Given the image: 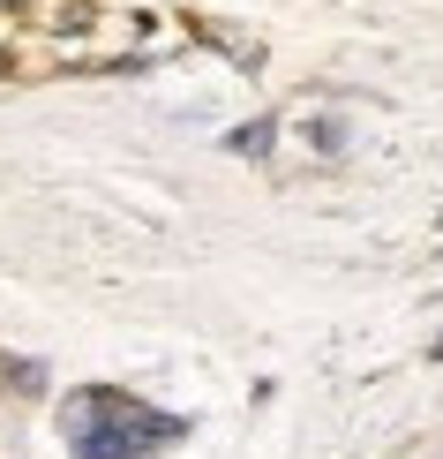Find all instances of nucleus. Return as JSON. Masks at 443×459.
<instances>
[{
    "label": "nucleus",
    "instance_id": "f257e3e1",
    "mask_svg": "<svg viewBox=\"0 0 443 459\" xmlns=\"http://www.w3.org/2000/svg\"><path fill=\"white\" fill-rule=\"evenodd\" d=\"M181 437V422H143V414H121L113 429H90L83 445H75V459H136L150 445H173Z\"/></svg>",
    "mask_w": 443,
    "mask_h": 459
}]
</instances>
